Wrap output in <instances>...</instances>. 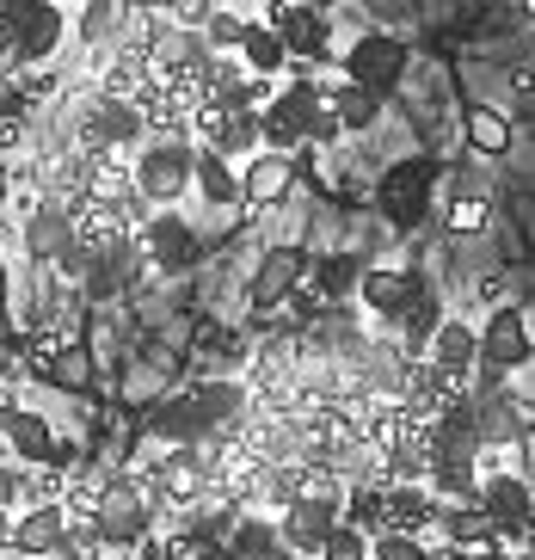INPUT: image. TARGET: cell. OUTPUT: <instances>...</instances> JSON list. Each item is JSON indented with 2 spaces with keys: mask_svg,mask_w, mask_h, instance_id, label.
Returning <instances> with one entry per match:
<instances>
[{
  "mask_svg": "<svg viewBox=\"0 0 535 560\" xmlns=\"http://www.w3.org/2000/svg\"><path fill=\"white\" fill-rule=\"evenodd\" d=\"M130 468H136L142 493L154 499V511H161L166 524L216 499V480H210V462H203V444H154V438H148L142 456H136Z\"/></svg>",
  "mask_w": 535,
  "mask_h": 560,
  "instance_id": "1",
  "label": "cell"
},
{
  "mask_svg": "<svg viewBox=\"0 0 535 560\" xmlns=\"http://www.w3.org/2000/svg\"><path fill=\"white\" fill-rule=\"evenodd\" d=\"M259 25H271L290 44V62H309L314 74L339 62V50H333L339 25H333V7H321V0H259Z\"/></svg>",
  "mask_w": 535,
  "mask_h": 560,
  "instance_id": "2",
  "label": "cell"
},
{
  "mask_svg": "<svg viewBox=\"0 0 535 560\" xmlns=\"http://www.w3.org/2000/svg\"><path fill=\"white\" fill-rule=\"evenodd\" d=\"M197 185V142L185 136H148L136 149V191H142L154 210H178Z\"/></svg>",
  "mask_w": 535,
  "mask_h": 560,
  "instance_id": "3",
  "label": "cell"
},
{
  "mask_svg": "<svg viewBox=\"0 0 535 560\" xmlns=\"http://www.w3.org/2000/svg\"><path fill=\"white\" fill-rule=\"evenodd\" d=\"M443 166L431 161V154H412V161H394L388 173H382V185H375V210H382V222H388L394 234H419L424 222H431V191H438Z\"/></svg>",
  "mask_w": 535,
  "mask_h": 560,
  "instance_id": "4",
  "label": "cell"
},
{
  "mask_svg": "<svg viewBox=\"0 0 535 560\" xmlns=\"http://www.w3.org/2000/svg\"><path fill=\"white\" fill-rule=\"evenodd\" d=\"M0 37H7V68H56V56L74 37V13H62L56 0H44L32 13L0 19Z\"/></svg>",
  "mask_w": 535,
  "mask_h": 560,
  "instance_id": "5",
  "label": "cell"
},
{
  "mask_svg": "<svg viewBox=\"0 0 535 560\" xmlns=\"http://www.w3.org/2000/svg\"><path fill=\"white\" fill-rule=\"evenodd\" d=\"M161 524V511L154 499L142 493V480L136 468H105V505H98V536L117 548V555H136L142 536Z\"/></svg>",
  "mask_w": 535,
  "mask_h": 560,
  "instance_id": "6",
  "label": "cell"
},
{
  "mask_svg": "<svg viewBox=\"0 0 535 560\" xmlns=\"http://www.w3.org/2000/svg\"><path fill=\"white\" fill-rule=\"evenodd\" d=\"M136 247H142L148 278H185V271L203 265V234H197L178 210H154V215H148V229L136 234Z\"/></svg>",
  "mask_w": 535,
  "mask_h": 560,
  "instance_id": "7",
  "label": "cell"
},
{
  "mask_svg": "<svg viewBox=\"0 0 535 560\" xmlns=\"http://www.w3.org/2000/svg\"><path fill=\"white\" fill-rule=\"evenodd\" d=\"M406 62H412V50H406V37H394V32H363L351 50H339V74H345V81L375 86L382 100L400 86Z\"/></svg>",
  "mask_w": 535,
  "mask_h": 560,
  "instance_id": "8",
  "label": "cell"
},
{
  "mask_svg": "<svg viewBox=\"0 0 535 560\" xmlns=\"http://www.w3.org/2000/svg\"><path fill=\"white\" fill-rule=\"evenodd\" d=\"M535 358V332H530V314L517 308V302H499V308H487V320H480V363H492V370H523V363Z\"/></svg>",
  "mask_w": 535,
  "mask_h": 560,
  "instance_id": "9",
  "label": "cell"
},
{
  "mask_svg": "<svg viewBox=\"0 0 535 560\" xmlns=\"http://www.w3.org/2000/svg\"><path fill=\"white\" fill-rule=\"evenodd\" d=\"M302 278H309V259H302V247H265L259 265H253V283H246V302H253V314H277L283 302L302 290Z\"/></svg>",
  "mask_w": 535,
  "mask_h": 560,
  "instance_id": "10",
  "label": "cell"
},
{
  "mask_svg": "<svg viewBox=\"0 0 535 560\" xmlns=\"http://www.w3.org/2000/svg\"><path fill=\"white\" fill-rule=\"evenodd\" d=\"M431 283H424V271H406V265H370L363 271V283H357V302L382 320V327H394L412 302L424 296Z\"/></svg>",
  "mask_w": 535,
  "mask_h": 560,
  "instance_id": "11",
  "label": "cell"
},
{
  "mask_svg": "<svg viewBox=\"0 0 535 560\" xmlns=\"http://www.w3.org/2000/svg\"><path fill=\"white\" fill-rule=\"evenodd\" d=\"M68 529H74L68 505H25V511H13L7 548H13L19 560H56L62 542H68Z\"/></svg>",
  "mask_w": 535,
  "mask_h": 560,
  "instance_id": "12",
  "label": "cell"
},
{
  "mask_svg": "<svg viewBox=\"0 0 535 560\" xmlns=\"http://www.w3.org/2000/svg\"><path fill=\"white\" fill-rule=\"evenodd\" d=\"M216 431H222V425L210 419V407H203L191 388L166 395L161 407L148 412V438H154V444H210Z\"/></svg>",
  "mask_w": 535,
  "mask_h": 560,
  "instance_id": "13",
  "label": "cell"
},
{
  "mask_svg": "<svg viewBox=\"0 0 535 560\" xmlns=\"http://www.w3.org/2000/svg\"><path fill=\"white\" fill-rule=\"evenodd\" d=\"M339 517H345V499L309 493L302 505H290L283 517H277V529H283V542H290L302 560H321V548H326V536L339 529Z\"/></svg>",
  "mask_w": 535,
  "mask_h": 560,
  "instance_id": "14",
  "label": "cell"
},
{
  "mask_svg": "<svg viewBox=\"0 0 535 560\" xmlns=\"http://www.w3.org/2000/svg\"><path fill=\"white\" fill-rule=\"evenodd\" d=\"M290 185H295V154L259 149L241 166V210H271V203L290 198Z\"/></svg>",
  "mask_w": 535,
  "mask_h": 560,
  "instance_id": "15",
  "label": "cell"
},
{
  "mask_svg": "<svg viewBox=\"0 0 535 560\" xmlns=\"http://www.w3.org/2000/svg\"><path fill=\"white\" fill-rule=\"evenodd\" d=\"M0 438L13 444V456H19V468H49V456H56V425H49L37 407H19L13 419H0Z\"/></svg>",
  "mask_w": 535,
  "mask_h": 560,
  "instance_id": "16",
  "label": "cell"
},
{
  "mask_svg": "<svg viewBox=\"0 0 535 560\" xmlns=\"http://www.w3.org/2000/svg\"><path fill=\"white\" fill-rule=\"evenodd\" d=\"M19 241H25V253H32V265H56V259H62V247L74 241V234H68V203L62 198H44V210L19 222Z\"/></svg>",
  "mask_w": 535,
  "mask_h": 560,
  "instance_id": "17",
  "label": "cell"
},
{
  "mask_svg": "<svg viewBox=\"0 0 535 560\" xmlns=\"http://www.w3.org/2000/svg\"><path fill=\"white\" fill-rule=\"evenodd\" d=\"M424 358L438 363V370H450L455 382H474V370H480V327H468V320H455V314H450Z\"/></svg>",
  "mask_w": 535,
  "mask_h": 560,
  "instance_id": "18",
  "label": "cell"
},
{
  "mask_svg": "<svg viewBox=\"0 0 535 560\" xmlns=\"http://www.w3.org/2000/svg\"><path fill=\"white\" fill-rule=\"evenodd\" d=\"M382 499H388V529H431L438 524V493L424 487V480H400V487H382Z\"/></svg>",
  "mask_w": 535,
  "mask_h": 560,
  "instance_id": "19",
  "label": "cell"
},
{
  "mask_svg": "<svg viewBox=\"0 0 535 560\" xmlns=\"http://www.w3.org/2000/svg\"><path fill=\"white\" fill-rule=\"evenodd\" d=\"M443 320H450L443 296H438V290H424V296L412 302V308H406L400 320H394V327H400V332H394V346H400L406 358H424V351H431V339H438Z\"/></svg>",
  "mask_w": 535,
  "mask_h": 560,
  "instance_id": "20",
  "label": "cell"
},
{
  "mask_svg": "<svg viewBox=\"0 0 535 560\" xmlns=\"http://www.w3.org/2000/svg\"><path fill=\"white\" fill-rule=\"evenodd\" d=\"M480 511H487L492 524H530L535 517V493L523 487V475H492L480 480Z\"/></svg>",
  "mask_w": 535,
  "mask_h": 560,
  "instance_id": "21",
  "label": "cell"
},
{
  "mask_svg": "<svg viewBox=\"0 0 535 560\" xmlns=\"http://www.w3.org/2000/svg\"><path fill=\"white\" fill-rule=\"evenodd\" d=\"M191 191L210 203V210H241V166L228 161V154L197 149V185Z\"/></svg>",
  "mask_w": 535,
  "mask_h": 560,
  "instance_id": "22",
  "label": "cell"
},
{
  "mask_svg": "<svg viewBox=\"0 0 535 560\" xmlns=\"http://www.w3.org/2000/svg\"><path fill=\"white\" fill-rule=\"evenodd\" d=\"M326 105H333V112H339V124L351 136H363L375 124V117H382V93H375V86H357V81H326Z\"/></svg>",
  "mask_w": 535,
  "mask_h": 560,
  "instance_id": "23",
  "label": "cell"
},
{
  "mask_svg": "<svg viewBox=\"0 0 535 560\" xmlns=\"http://www.w3.org/2000/svg\"><path fill=\"white\" fill-rule=\"evenodd\" d=\"M241 62L253 68L259 81H283V74H290V44H283L271 25H259V19H253V25H246V37H241Z\"/></svg>",
  "mask_w": 535,
  "mask_h": 560,
  "instance_id": "24",
  "label": "cell"
},
{
  "mask_svg": "<svg viewBox=\"0 0 535 560\" xmlns=\"http://www.w3.org/2000/svg\"><path fill=\"white\" fill-rule=\"evenodd\" d=\"M443 222H450V234H462V241L487 234V229H492V198H487V185H450Z\"/></svg>",
  "mask_w": 535,
  "mask_h": 560,
  "instance_id": "25",
  "label": "cell"
},
{
  "mask_svg": "<svg viewBox=\"0 0 535 560\" xmlns=\"http://www.w3.org/2000/svg\"><path fill=\"white\" fill-rule=\"evenodd\" d=\"M309 271H314V290H321L326 302H345V296H357V283H363L370 259H363V253H321Z\"/></svg>",
  "mask_w": 535,
  "mask_h": 560,
  "instance_id": "26",
  "label": "cell"
},
{
  "mask_svg": "<svg viewBox=\"0 0 535 560\" xmlns=\"http://www.w3.org/2000/svg\"><path fill=\"white\" fill-rule=\"evenodd\" d=\"M117 32H124V0H86L74 13V44L81 50H112Z\"/></svg>",
  "mask_w": 535,
  "mask_h": 560,
  "instance_id": "27",
  "label": "cell"
},
{
  "mask_svg": "<svg viewBox=\"0 0 535 560\" xmlns=\"http://www.w3.org/2000/svg\"><path fill=\"white\" fill-rule=\"evenodd\" d=\"M345 524L363 529V536H382L388 529V499H382V487H370V480L345 487Z\"/></svg>",
  "mask_w": 535,
  "mask_h": 560,
  "instance_id": "28",
  "label": "cell"
},
{
  "mask_svg": "<svg viewBox=\"0 0 535 560\" xmlns=\"http://www.w3.org/2000/svg\"><path fill=\"white\" fill-rule=\"evenodd\" d=\"M302 499H309V468H302V462H271V475H265V511L283 517V511L302 505Z\"/></svg>",
  "mask_w": 535,
  "mask_h": 560,
  "instance_id": "29",
  "label": "cell"
},
{
  "mask_svg": "<svg viewBox=\"0 0 535 560\" xmlns=\"http://www.w3.org/2000/svg\"><path fill=\"white\" fill-rule=\"evenodd\" d=\"M62 505H68L74 524H98V505H105V468H74Z\"/></svg>",
  "mask_w": 535,
  "mask_h": 560,
  "instance_id": "30",
  "label": "cell"
},
{
  "mask_svg": "<svg viewBox=\"0 0 535 560\" xmlns=\"http://www.w3.org/2000/svg\"><path fill=\"white\" fill-rule=\"evenodd\" d=\"M462 130H468V142H474L480 154H504V149H511V117L492 112V105H468Z\"/></svg>",
  "mask_w": 535,
  "mask_h": 560,
  "instance_id": "31",
  "label": "cell"
},
{
  "mask_svg": "<svg viewBox=\"0 0 535 560\" xmlns=\"http://www.w3.org/2000/svg\"><path fill=\"white\" fill-rule=\"evenodd\" d=\"M246 25H253L246 13H234L228 0H216L210 25H203V44H210L216 56H241V37H246Z\"/></svg>",
  "mask_w": 535,
  "mask_h": 560,
  "instance_id": "32",
  "label": "cell"
},
{
  "mask_svg": "<svg viewBox=\"0 0 535 560\" xmlns=\"http://www.w3.org/2000/svg\"><path fill=\"white\" fill-rule=\"evenodd\" d=\"M370 560H438V555L412 529H382V536H370Z\"/></svg>",
  "mask_w": 535,
  "mask_h": 560,
  "instance_id": "33",
  "label": "cell"
},
{
  "mask_svg": "<svg viewBox=\"0 0 535 560\" xmlns=\"http://www.w3.org/2000/svg\"><path fill=\"white\" fill-rule=\"evenodd\" d=\"M321 560H370V536H363V529H351V524L339 517V529L326 536Z\"/></svg>",
  "mask_w": 535,
  "mask_h": 560,
  "instance_id": "34",
  "label": "cell"
},
{
  "mask_svg": "<svg viewBox=\"0 0 535 560\" xmlns=\"http://www.w3.org/2000/svg\"><path fill=\"white\" fill-rule=\"evenodd\" d=\"M210 13H216V0H173V7H166V25H173V32H203Z\"/></svg>",
  "mask_w": 535,
  "mask_h": 560,
  "instance_id": "35",
  "label": "cell"
},
{
  "mask_svg": "<svg viewBox=\"0 0 535 560\" xmlns=\"http://www.w3.org/2000/svg\"><path fill=\"white\" fill-rule=\"evenodd\" d=\"M345 124H339V112H333V105H321V112H314V130H309V149H339L345 142Z\"/></svg>",
  "mask_w": 535,
  "mask_h": 560,
  "instance_id": "36",
  "label": "cell"
},
{
  "mask_svg": "<svg viewBox=\"0 0 535 560\" xmlns=\"http://www.w3.org/2000/svg\"><path fill=\"white\" fill-rule=\"evenodd\" d=\"M25 130H32V124H19V117H0V161H19V154H25Z\"/></svg>",
  "mask_w": 535,
  "mask_h": 560,
  "instance_id": "37",
  "label": "cell"
},
{
  "mask_svg": "<svg viewBox=\"0 0 535 560\" xmlns=\"http://www.w3.org/2000/svg\"><path fill=\"white\" fill-rule=\"evenodd\" d=\"M197 560H241V548H234V542H210V548H197Z\"/></svg>",
  "mask_w": 535,
  "mask_h": 560,
  "instance_id": "38",
  "label": "cell"
},
{
  "mask_svg": "<svg viewBox=\"0 0 535 560\" xmlns=\"http://www.w3.org/2000/svg\"><path fill=\"white\" fill-rule=\"evenodd\" d=\"M7 308H13V271H7V259H0V320H7Z\"/></svg>",
  "mask_w": 535,
  "mask_h": 560,
  "instance_id": "39",
  "label": "cell"
},
{
  "mask_svg": "<svg viewBox=\"0 0 535 560\" xmlns=\"http://www.w3.org/2000/svg\"><path fill=\"white\" fill-rule=\"evenodd\" d=\"M499 283H504V278H480V302H487V308H499V302H504Z\"/></svg>",
  "mask_w": 535,
  "mask_h": 560,
  "instance_id": "40",
  "label": "cell"
},
{
  "mask_svg": "<svg viewBox=\"0 0 535 560\" xmlns=\"http://www.w3.org/2000/svg\"><path fill=\"white\" fill-rule=\"evenodd\" d=\"M32 7H44V0H0V19H13V13H32Z\"/></svg>",
  "mask_w": 535,
  "mask_h": 560,
  "instance_id": "41",
  "label": "cell"
},
{
  "mask_svg": "<svg viewBox=\"0 0 535 560\" xmlns=\"http://www.w3.org/2000/svg\"><path fill=\"white\" fill-rule=\"evenodd\" d=\"M7 198H13V161H0V210H7Z\"/></svg>",
  "mask_w": 535,
  "mask_h": 560,
  "instance_id": "42",
  "label": "cell"
},
{
  "mask_svg": "<svg viewBox=\"0 0 535 560\" xmlns=\"http://www.w3.org/2000/svg\"><path fill=\"white\" fill-rule=\"evenodd\" d=\"M56 7H62V13H81V7H86V0H56Z\"/></svg>",
  "mask_w": 535,
  "mask_h": 560,
  "instance_id": "43",
  "label": "cell"
},
{
  "mask_svg": "<svg viewBox=\"0 0 535 560\" xmlns=\"http://www.w3.org/2000/svg\"><path fill=\"white\" fill-rule=\"evenodd\" d=\"M530 560H535V555H530Z\"/></svg>",
  "mask_w": 535,
  "mask_h": 560,
  "instance_id": "44",
  "label": "cell"
}]
</instances>
